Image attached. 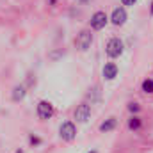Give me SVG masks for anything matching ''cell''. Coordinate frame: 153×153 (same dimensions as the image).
<instances>
[{
	"instance_id": "obj_1",
	"label": "cell",
	"mask_w": 153,
	"mask_h": 153,
	"mask_svg": "<svg viewBox=\"0 0 153 153\" xmlns=\"http://www.w3.org/2000/svg\"><path fill=\"white\" fill-rule=\"evenodd\" d=\"M59 137H61L62 141H66V143H71V141L76 137L75 123H71V121H64V123L59 126Z\"/></svg>"
},
{
	"instance_id": "obj_2",
	"label": "cell",
	"mask_w": 153,
	"mask_h": 153,
	"mask_svg": "<svg viewBox=\"0 0 153 153\" xmlns=\"http://www.w3.org/2000/svg\"><path fill=\"white\" fill-rule=\"evenodd\" d=\"M123 50H125V45H123V41L119 38H112L107 41V45H105V52H107V55L109 57H119L121 53H123Z\"/></svg>"
},
{
	"instance_id": "obj_3",
	"label": "cell",
	"mask_w": 153,
	"mask_h": 153,
	"mask_svg": "<svg viewBox=\"0 0 153 153\" xmlns=\"http://www.w3.org/2000/svg\"><path fill=\"white\" fill-rule=\"evenodd\" d=\"M91 43H93V34H91L89 29H84V30L78 32V36H76V46H78L82 52L89 50V48H91Z\"/></svg>"
},
{
	"instance_id": "obj_4",
	"label": "cell",
	"mask_w": 153,
	"mask_h": 153,
	"mask_svg": "<svg viewBox=\"0 0 153 153\" xmlns=\"http://www.w3.org/2000/svg\"><path fill=\"white\" fill-rule=\"evenodd\" d=\"M38 117L41 121H46V119H50L53 112H55V109H53V105L50 103V102H46V100H41L38 103Z\"/></svg>"
},
{
	"instance_id": "obj_5",
	"label": "cell",
	"mask_w": 153,
	"mask_h": 153,
	"mask_svg": "<svg viewBox=\"0 0 153 153\" xmlns=\"http://www.w3.org/2000/svg\"><path fill=\"white\" fill-rule=\"evenodd\" d=\"M107 22H109V18H107V14H105L103 11H96V13L91 16V27H93L94 30L103 29V27L107 25Z\"/></svg>"
},
{
	"instance_id": "obj_6",
	"label": "cell",
	"mask_w": 153,
	"mask_h": 153,
	"mask_svg": "<svg viewBox=\"0 0 153 153\" xmlns=\"http://www.w3.org/2000/svg\"><path fill=\"white\" fill-rule=\"evenodd\" d=\"M89 116H91V107H89V103H80L78 107L75 109V119L78 123H85L87 119H89Z\"/></svg>"
},
{
	"instance_id": "obj_7",
	"label": "cell",
	"mask_w": 153,
	"mask_h": 153,
	"mask_svg": "<svg viewBox=\"0 0 153 153\" xmlns=\"http://www.w3.org/2000/svg\"><path fill=\"white\" fill-rule=\"evenodd\" d=\"M126 11H125V7H116L114 11H112V18H111V22L114 23L116 27H121V25H125V22H126Z\"/></svg>"
},
{
	"instance_id": "obj_8",
	"label": "cell",
	"mask_w": 153,
	"mask_h": 153,
	"mask_svg": "<svg viewBox=\"0 0 153 153\" xmlns=\"http://www.w3.org/2000/svg\"><path fill=\"white\" fill-rule=\"evenodd\" d=\"M103 76L107 80H114L116 76H117V66H116L114 62H107L103 66Z\"/></svg>"
},
{
	"instance_id": "obj_9",
	"label": "cell",
	"mask_w": 153,
	"mask_h": 153,
	"mask_svg": "<svg viewBox=\"0 0 153 153\" xmlns=\"http://www.w3.org/2000/svg\"><path fill=\"white\" fill-rule=\"evenodd\" d=\"M116 125H117V117L111 116L109 119H105V121L100 125V132H111V130L116 128Z\"/></svg>"
},
{
	"instance_id": "obj_10",
	"label": "cell",
	"mask_w": 153,
	"mask_h": 153,
	"mask_svg": "<svg viewBox=\"0 0 153 153\" xmlns=\"http://www.w3.org/2000/svg\"><path fill=\"white\" fill-rule=\"evenodd\" d=\"M25 94H27V87H25L23 84H20V85H16V87L13 89V100H14V102L23 100V98H25Z\"/></svg>"
},
{
	"instance_id": "obj_11",
	"label": "cell",
	"mask_w": 153,
	"mask_h": 153,
	"mask_svg": "<svg viewBox=\"0 0 153 153\" xmlns=\"http://www.w3.org/2000/svg\"><path fill=\"white\" fill-rule=\"evenodd\" d=\"M126 126H128V130H130V132H137V130L143 126V121H141V117H139V116H132V117L128 119Z\"/></svg>"
},
{
	"instance_id": "obj_12",
	"label": "cell",
	"mask_w": 153,
	"mask_h": 153,
	"mask_svg": "<svg viewBox=\"0 0 153 153\" xmlns=\"http://www.w3.org/2000/svg\"><path fill=\"white\" fill-rule=\"evenodd\" d=\"M143 91L146 93V94H153V80L152 78H146V80H143Z\"/></svg>"
},
{
	"instance_id": "obj_13",
	"label": "cell",
	"mask_w": 153,
	"mask_h": 153,
	"mask_svg": "<svg viewBox=\"0 0 153 153\" xmlns=\"http://www.w3.org/2000/svg\"><path fill=\"white\" fill-rule=\"evenodd\" d=\"M128 111H130L132 114H137V112L141 111V107H139L137 103H128Z\"/></svg>"
},
{
	"instance_id": "obj_14",
	"label": "cell",
	"mask_w": 153,
	"mask_h": 153,
	"mask_svg": "<svg viewBox=\"0 0 153 153\" xmlns=\"http://www.w3.org/2000/svg\"><path fill=\"white\" fill-rule=\"evenodd\" d=\"M135 2H137V0H121V4H123V5H128V7H130V5H134Z\"/></svg>"
},
{
	"instance_id": "obj_15",
	"label": "cell",
	"mask_w": 153,
	"mask_h": 153,
	"mask_svg": "<svg viewBox=\"0 0 153 153\" xmlns=\"http://www.w3.org/2000/svg\"><path fill=\"white\" fill-rule=\"evenodd\" d=\"M150 14L153 16V0H152V9H150Z\"/></svg>"
},
{
	"instance_id": "obj_16",
	"label": "cell",
	"mask_w": 153,
	"mask_h": 153,
	"mask_svg": "<svg viewBox=\"0 0 153 153\" xmlns=\"http://www.w3.org/2000/svg\"><path fill=\"white\" fill-rule=\"evenodd\" d=\"M89 153H96V152H89Z\"/></svg>"
}]
</instances>
